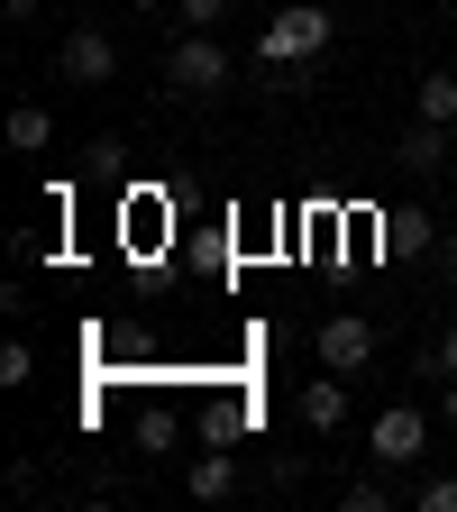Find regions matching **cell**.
I'll return each instance as SVG.
<instances>
[{
  "label": "cell",
  "mask_w": 457,
  "mask_h": 512,
  "mask_svg": "<svg viewBox=\"0 0 457 512\" xmlns=\"http://www.w3.org/2000/svg\"><path fill=\"white\" fill-rule=\"evenodd\" d=\"M330 46H339V19L320 10V0H293V10H275L266 28H256V64H266L284 92H302V74H311Z\"/></svg>",
  "instance_id": "obj_1"
},
{
  "label": "cell",
  "mask_w": 457,
  "mask_h": 512,
  "mask_svg": "<svg viewBox=\"0 0 457 512\" xmlns=\"http://www.w3.org/2000/svg\"><path fill=\"white\" fill-rule=\"evenodd\" d=\"M366 458H375L384 476H412V467L430 458V421H421V403H384V412L366 421Z\"/></svg>",
  "instance_id": "obj_2"
},
{
  "label": "cell",
  "mask_w": 457,
  "mask_h": 512,
  "mask_svg": "<svg viewBox=\"0 0 457 512\" xmlns=\"http://www.w3.org/2000/svg\"><path fill=\"white\" fill-rule=\"evenodd\" d=\"M165 83H174L183 101H211V92L229 83V55H220V37H211V28H192V37L165 55Z\"/></svg>",
  "instance_id": "obj_3"
},
{
  "label": "cell",
  "mask_w": 457,
  "mask_h": 512,
  "mask_svg": "<svg viewBox=\"0 0 457 512\" xmlns=\"http://www.w3.org/2000/svg\"><path fill=\"white\" fill-rule=\"evenodd\" d=\"M55 83H83V92H101V83H119V46L101 37V28H74L55 46Z\"/></svg>",
  "instance_id": "obj_4"
},
{
  "label": "cell",
  "mask_w": 457,
  "mask_h": 512,
  "mask_svg": "<svg viewBox=\"0 0 457 512\" xmlns=\"http://www.w3.org/2000/svg\"><path fill=\"white\" fill-rule=\"evenodd\" d=\"M293 412H302V430H320V439H330V430L348 421V375H339V366H320L302 394H293Z\"/></svg>",
  "instance_id": "obj_5"
},
{
  "label": "cell",
  "mask_w": 457,
  "mask_h": 512,
  "mask_svg": "<svg viewBox=\"0 0 457 512\" xmlns=\"http://www.w3.org/2000/svg\"><path fill=\"white\" fill-rule=\"evenodd\" d=\"M375 357V320H357V311H339V320H320V366H339V375H357Z\"/></svg>",
  "instance_id": "obj_6"
},
{
  "label": "cell",
  "mask_w": 457,
  "mask_h": 512,
  "mask_svg": "<svg viewBox=\"0 0 457 512\" xmlns=\"http://www.w3.org/2000/svg\"><path fill=\"white\" fill-rule=\"evenodd\" d=\"M238 485H247V467L229 458V448H202V458L183 467V494H192V503H229Z\"/></svg>",
  "instance_id": "obj_7"
},
{
  "label": "cell",
  "mask_w": 457,
  "mask_h": 512,
  "mask_svg": "<svg viewBox=\"0 0 457 512\" xmlns=\"http://www.w3.org/2000/svg\"><path fill=\"white\" fill-rule=\"evenodd\" d=\"M394 165H403V174H439V165H448V128H439V119H412L403 147H394Z\"/></svg>",
  "instance_id": "obj_8"
},
{
  "label": "cell",
  "mask_w": 457,
  "mask_h": 512,
  "mask_svg": "<svg viewBox=\"0 0 457 512\" xmlns=\"http://www.w3.org/2000/svg\"><path fill=\"white\" fill-rule=\"evenodd\" d=\"M10 147H19V156H46V147H55V110H46V101H19V110H10Z\"/></svg>",
  "instance_id": "obj_9"
},
{
  "label": "cell",
  "mask_w": 457,
  "mask_h": 512,
  "mask_svg": "<svg viewBox=\"0 0 457 512\" xmlns=\"http://www.w3.org/2000/svg\"><path fill=\"white\" fill-rule=\"evenodd\" d=\"M339 512H394V485H384V476H348L339 485Z\"/></svg>",
  "instance_id": "obj_10"
},
{
  "label": "cell",
  "mask_w": 457,
  "mask_h": 512,
  "mask_svg": "<svg viewBox=\"0 0 457 512\" xmlns=\"http://www.w3.org/2000/svg\"><path fill=\"white\" fill-rule=\"evenodd\" d=\"M421 119L457 128V74H421Z\"/></svg>",
  "instance_id": "obj_11"
},
{
  "label": "cell",
  "mask_w": 457,
  "mask_h": 512,
  "mask_svg": "<svg viewBox=\"0 0 457 512\" xmlns=\"http://www.w3.org/2000/svg\"><path fill=\"white\" fill-rule=\"evenodd\" d=\"M28 375H37V348H28V339L10 330V339H0V384H10V394H19Z\"/></svg>",
  "instance_id": "obj_12"
},
{
  "label": "cell",
  "mask_w": 457,
  "mask_h": 512,
  "mask_svg": "<svg viewBox=\"0 0 457 512\" xmlns=\"http://www.w3.org/2000/svg\"><path fill=\"white\" fill-rule=\"evenodd\" d=\"M412 503H421V512H457V476H421Z\"/></svg>",
  "instance_id": "obj_13"
},
{
  "label": "cell",
  "mask_w": 457,
  "mask_h": 512,
  "mask_svg": "<svg viewBox=\"0 0 457 512\" xmlns=\"http://www.w3.org/2000/svg\"><path fill=\"white\" fill-rule=\"evenodd\" d=\"M220 10H229V0H174V19H183V28H211Z\"/></svg>",
  "instance_id": "obj_14"
},
{
  "label": "cell",
  "mask_w": 457,
  "mask_h": 512,
  "mask_svg": "<svg viewBox=\"0 0 457 512\" xmlns=\"http://www.w3.org/2000/svg\"><path fill=\"white\" fill-rule=\"evenodd\" d=\"M421 375H448V384H457V330H448V339H439V348L421 357Z\"/></svg>",
  "instance_id": "obj_15"
},
{
  "label": "cell",
  "mask_w": 457,
  "mask_h": 512,
  "mask_svg": "<svg viewBox=\"0 0 457 512\" xmlns=\"http://www.w3.org/2000/svg\"><path fill=\"white\" fill-rule=\"evenodd\" d=\"M430 256H439V275H448V284H457V229H448V238H439V247H430Z\"/></svg>",
  "instance_id": "obj_16"
},
{
  "label": "cell",
  "mask_w": 457,
  "mask_h": 512,
  "mask_svg": "<svg viewBox=\"0 0 457 512\" xmlns=\"http://www.w3.org/2000/svg\"><path fill=\"white\" fill-rule=\"evenodd\" d=\"M439 421H448V430H457V384H448V394H439Z\"/></svg>",
  "instance_id": "obj_17"
},
{
  "label": "cell",
  "mask_w": 457,
  "mask_h": 512,
  "mask_svg": "<svg viewBox=\"0 0 457 512\" xmlns=\"http://www.w3.org/2000/svg\"><path fill=\"white\" fill-rule=\"evenodd\" d=\"M128 10H165V0H128Z\"/></svg>",
  "instance_id": "obj_18"
}]
</instances>
